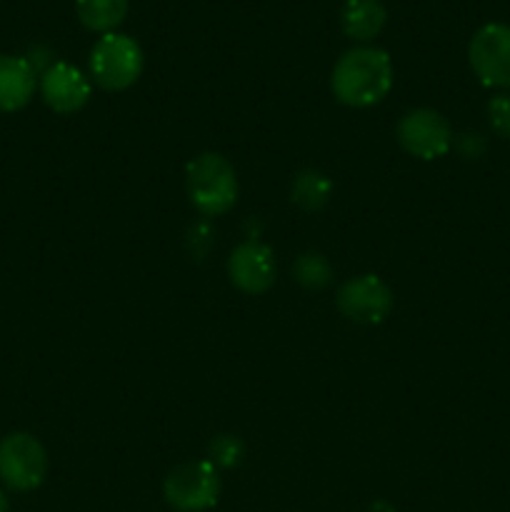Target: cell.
<instances>
[{
	"label": "cell",
	"instance_id": "6da1fadb",
	"mask_svg": "<svg viewBox=\"0 0 510 512\" xmlns=\"http://www.w3.org/2000/svg\"><path fill=\"white\" fill-rule=\"evenodd\" d=\"M393 88V60L383 48L360 45L340 55L330 75V90L348 108L378 105Z\"/></svg>",
	"mask_w": 510,
	"mask_h": 512
},
{
	"label": "cell",
	"instance_id": "7a4b0ae2",
	"mask_svg": "<svg viewBox=\"0 0 510 512\" xmlns=\"http://www.w3.org/2000/svg\"><path fill=\"white\" fill-rule=\"evenodd\" d=\"M185 190L198 213L218 218L228 213L238 200V175L228 158L218 153H203L185 168Z\"/></svg>",
	"mask_w": 510,
	"mask_h": 512
},
{
	"label": "cell",
	"instance_id": "3957f363",
	"mask_svg": "<svg viewBox=\"0 0 510 512\" xmlns=\"http://www.w3.org/2000/svg\"><path fill=\"white\" fill-rule=\"evenodd\" d=\"M143 73V50L138 40L123 33H105L90 50V78L103 90L118 93L138 83Z\"/></svg>",
	"mask_w": 510,
	"mask_h": 512
},
{
	"label": "cell",
	"instance_id": "277c9868",
	"mask_svg": "<svg viewBox=\"0 0 510 512\" xmlns=\"http://www.w3.org/2000/svg\"><path fill=\"white\" fill-rule=\"evenodd\" d=\"M48 475V453L30 433H10L0 440V480L15 493L40 488Z\"/></svg>",
	"mask_w": 510,
	"mask_h": 512
},
{
	"label": "cell",
	"instance_id": "5b68a950",
	"mask_svg": "<svg viewBox=\"0 0 510 512\" xmlns=\"http://www.w3.org/2000/svg\"><path fill=\"white\" fill-rule=\"evenodd\" d=\"M163 495L170 508L178 512H203L220 498V475L210 460L183 463L168 473Z\"/></svg>",
	"mask_w": 510,
	"mask_h": 512
},
{
	"label": "cell",
	"instance_id": "8992f818",
	"mask_svg": "<svg viewBox=\"0 0 510 512\" xmlns=\"http://www.w3.org/2000/svg\"><path fill=\"white\" fill-rule=\"evenodd\" d=\"M468 63L475 78L493 90L510 88V25L485 23L468 43Z\"/></svg>",
	"mask_w": 510,
	"mask_h": 512
},
{
	"label": "cell",
	"instance_id": "52a82bcc",
	"mask_svg": "<svg viewBox=\"0 0 510 512\" xmlns=\"http://www.w3.org/2000/svg\"><path fill=\"white\" fill-rule=\"evenodd\" d=\"M453 128L433 108H415L400 118L398 140L405 153L420 160H438L453 148Z\"/></svg>",
	"mask_w": 510,
	"mask_h": 512
},
{
	"label": "cell",
	"instance_id": "ba28073f",
	"mask_svg": "<svg viewBox=\"0 0 510 512\" xmlns=\"http://www.w3.org/2000/svg\"><path fill=\"white\" fill-rule=\"evenodd\" d=\"M393 290L388 288V283L378 278V275H358V278H350L348 283L340 285L338 305L340 313L348 320L360 325H378L393 310Z\"/></svg>",
	"mask_w": 510,
	"mask_h": 512
},
{
	"label": "cell",
	"instance_id": "9c48e42d",
	"mask_svg": "<svg viewBox=\"0 0 510 512\" xmlns=\"http://www.w3.org/2000/svg\"><path fill=\"white\" fill-rule=\"evenodd\" d=\"M93 85L85 78V73L75 65L63 63H50L48 70L40 75V95H43L45 105L60 115L78 113L88 105Z\"/></svg>",
	"mask_w": 510,
	"mask_h": 512
},
{
	"label": "cell",
	"instance_id": "30bf717a",
	"mask_svg": "<svg viewBox=\"0 0 510 512\" xmlns=\"http://www.w3.org/2000/svg\"><path fill=\"white\" fill-rule=\"evenodd\" d=\"M228 278L238 290L248 295H263L275 283L273 250L260 240H245L230 253Z\"/></svg>",
	"mask_w": 510,
	"mask_h": 512
},
{
	"label": "cell",
	"instance_id": "8fae6325",
	"mask_svg": "<svg viewBox=\"0 0 510 512\" xmlns=\"http://www.w3.org/2000/svg\"><path fill=\"white\" fill-rule=\"evenodd\" d=\"M38 88V73L18 55H0V113L25 108Z\"/></svg>",
	"mask_w": 510,
	"mask_h": 512
},
{
	"label": "cell",
	"instance_id": "7c38bea8",
	"mask_svg": "<svg viewBox=\"0 0 510 512\" xmlns=\"http://www.w3.org/2000/svg\"><path fill=\"white\" fill-rule=\"evenodd\" d=\"M385 5L380 0H345L343 13H340V23H343L345 35L358 43H368L375 35L383 30Z\"/></svg>",
	"mask_w": 510,
	"mask_h": 512
},
{
	"label": "cell",
	"instance_id": "4fadbf2b",
	"mask_svg": "<svg viewBox=\"0 0 510 512\" xmlns=\"http://www.w3.org/2000/svg\"><path fill=\"white\" fill-rule=\"evenodd\" d=\"M75 13L83 28L93 33H115L128 15V0H75Z\"/></svg>",
	"mask_w": 510,
	"mask_h": 512
},
{
	"label": "cell",
	"instance_id": "5bb4252c",
	"mask_svg": "<svg viewBox=\"0 0 510 512\" xmlns=\"http://www.w3.org/2000/svg\"><path fill=\"white\" fill-rule=\"evenodd\" d=\"M333 195V183L328 175L320 170H300L293 178V188H290V198L295 205L305 210H320Z\"/></svg>",
	"mask_w": 510,
	"mask_h": 512
},
{
	"label": "cell",
	"instance_id": "9a60e30c",
	"mask_svg": "<svg viewBox=\"0 0 510 512\" xmlns=\"http://www.w3.org/2000/svg\"><path fill=\"white\" fill-rule=\"evenodd\" d=\"M293 278L308 290H323L333 278L328 258L320 253H303L293 263Z\"/></svg>",
	"mask_w": 510,
	"mask_h": 512
},
{
	"label": "cell",
	"instance_id": "2e32d148",
	"mask_svg": "<svg viewBox=\"0 0 510 512\" xmlns=\"http://www.w3.org/2000/svg\"><path fill=\"white\" fill-rule=\"evenodd\" d=\"M245 448L240 443V438L235 435H218V438L210 440L208 445V460L215 465V468H235L243 460Z\"/></svg>",
	"mask_w": 510,
	"mask_h": 512
},
{
	"label": "cell",
	"instance_id": "e0dca14e",
	"mask_svg": "<svg viewBox=\"0 0 510 512\" xmlns=\"http://www.w3.org/2000/svg\"><path fill=\"white\" fill-rule=\"evenodd\" d=\"M485 118H488L490 130H493L498 138L510 140V95H493V98L488 100V105H485Z\"/></svg>",
	"mask_w": 510,
	"mask_h": 512
},
{
	"label": "cell",
	"instance_id": "ac0fdd59",
	"mask_svg": "<svg viewBox=\"0 0 510 512\" xmlns=\"http://www.w3.org/2000/svg\"><path fill=\"white\" fill-rule=\"evenodd\" d=\"M453 148L458 150L465 160H478L483 158L485 150H488V140H485L483 133L468 130V133H460L458 138H453Z\"/></svg>",
	"mask_w": 510,
	"mask_h": 512
},
{
	"label": "cell",
	"instance_id": "d6986e66",
	"mask_svg": "<svg viewBox=\"0 0 510 512\" xmlns=\"http://www.w3.org/2000/svg\"><path fill=\"white\" fill-rule=\"evenodd\" d=\"M8 508H10L8 498H5V493H3V490H0V512H8Z\"/></svg>",
	"mask_w": 510,
	"mask_h": 512
}]
</instances>
